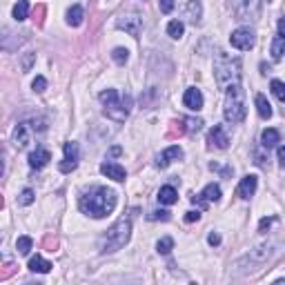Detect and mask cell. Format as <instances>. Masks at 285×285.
I'll list each match as a JSON object with an SVG mask.
<instances>
[{
    "label": "cell",
    "mask_w": 285,
    "mask_h": 285,
    "mask_svg": "<svg viewBox=\"0 0 285 285\" xmlns=\"http://www.w3.org/2000/svg\"><path fill=\"white\" fill-rule=\"evenodd\" d=\"M80 212L94 218H105L116 207V194L107 187H89L78 201Z\"/></svg>",
    "instance_id": "6da1fadb"
},
{
    "label": "cell",
    "mask_w": 285,
    "mask_h": 285,
    "mask_svg": "<svg viewBox=\"0 0 285 285\" xmlns=\"http://www.w3.org/2000/svg\"><path fill=\"white\" fill-rule=\"evenodd\" d=\"M214 78H216L218 89H230L234 85H241V60L232 58L225 52H216L214 58Z\"/></svg>",
    "instance_id": "7a4b0ae2"
},
{
    "label": "cell",
    "mask_w": 285,
    "mask_h": 285,
    "mask_svg": "<svg viewBox=\"0 0 285 285\" xmlns=\"http://www.w3.org/2000/svg\"><path fill=\"white\" fill-rule=\"evenodd\" d=\"M130 234H131V221L127 216L118 218L114 225L107 230L105 234L101 236V243H98V250L103 254H109V252H116L130 241Z\"/></svg>",
    "instance_id": "3957f363"
},
{
    "label": "cell",
    "mask_w": 285,
    "mask_h": 285,
    "mask_svg": "<svg viewBox=\"0 0 285 285\" xmlns=\"http://www.w3.org/2000/svg\"><path fill=\"white\" fill-rule=\"evenodd\" d=\"M227 96H225V105H223V116H225L227 123H243L245 121V114H247V107H245V92H243L241 85H234V87L225 89Z\"/></svg>",
    "instance_id": "277c9868"
},
{
    "label": "cell",
    "mask_w": 285,
    "mask_h": 285,
    "mask_svg": "<svg viewBox=\"0 0 285 285\" xmlns=\"http://www.w3.org/2000/svg\"><path fill=\"white\" fill-rule=\"evenodd\" d=\"M101 103L105 105V114L114 121L123 123L130 114V105H131V98L130 96H118L116 89H105L101 92Z\"/></svg>",
    "instance_id": "5b68a950"
},
{
    "label": "cell",
    "mask_w": 285,
    "mask_h": 285,
    "mask_svg": "<svg viewBox=\"0 0 285 285\" xmlns=\"http://www.w3.org/2000/svg\"><path fill=\"white\" fill-rule=\"evenodd\" d=\"M116 27L118 29H125L130 36H138L140 31H143V18H140V14H136V11H130V14H123L121 18L116 20Z\"/></svg>",
    "instance_id": "8992f818"
},
{
    "label": "cell",
    "mask_w": 285,
    "mask_h": 285,
    "mask_svg": "<svg viewBox=\"0 0 285 285\" xmlns=\"http://www.w3.org/2000/svg\"><path fill=\"white\" fill-rule=\"evenodd\" d=\"M230 43H232V47L236 49H252L256 43V36L252 29H247V27H238L236 31H232V36H230Z\"/></svg>",
    "instance_id": "52a82bcc"
},
{
    "label": "cell",
    "mask_w": 285,
    "mask_h": 285,
    "mask_svg": "<svg viewBox=\"0 0 285 285\" xmlns=\"http://www.w3.org/2000/svg\"><path fill=\"white\" fill-rule=\"evenodd\" d=\"M63 152H65V160L60 163V172L69 174V172H74L78 167V143H72V140L65 143Z\"/></svg>",
    "instance_id": "ba28073f"
},
{
    "label": "cell",
    "mask_w": 285,
    "mask_h": 285,
    "mask_svg": "<svg viewBox=\"0 0 285 285\" xmlns=\"http://www.w3.org/2000/svg\"><path fill=\"white\" fill-rule=\"evenodd\" d=\"M236 11L245 20H259V2L256 0H236Z\"/></svg>",
    "instance_id": "9c48e42d"
},
{
    "label": "cell",
    "mask_w": 285,
    "mask_h": 285,
    "mask_svg": "<svg viewBox=\"0 0 285 285\" xmlns=\"http://www.w3.org/2000/svg\"><path fill=\"white\" fill-rule=\"evenodd\" d=\"M101 172L107 176V179H111V181H125L127 179L125 167H123V165H118V163H114V160H105V163L101 165Z\"/></svg>",
    "instance_id": "30bf717a"
},
{
    "label": "cell",
    "mask_w": 285,
    "mask_h": 285,
    "mask_svg": "<svg viewBox=\"0 0 285 285\" xmlns=\"http://www.w3.org/2000/svg\"><path fill=\"white\" fill-rule=\"evenodd\" d=\"M207 143L212 147H218V150H225L227 145H230V138H227V134H225V130H223L221 125H214L212 130H209V134H207Z\"/></svg>",
    "instance_id": "8fae6325"
},
{
    "label": "cell",
    "mask_w": 285,
    "mask_h": 285,
    "mask_svg": "<svg viewBox=\"0 0 285 285\" xmlns=\"http://www.w3.org/2000/svg\"><path fill=\"white\" fill-rule=\"evenodd\" d=\"M181 156H183V150H181L179 145L167 147V150H165L163 154H158V158H156V167H160V169L169 167V165L174 163V160H179Z\"/></svg>",
    "instance_id": "7c38bea8"
},
{
    "label": "cell",
    "mask_w": 285,
    "mask_h": 285,
    "mask_svg": "<svg viewBox=\"0 0 285 285\" xmlns=\"http://www.w3.org/2000/svg\"><path fill=\"white\" fill-rule=\"evenodd\" d=\"M183 103H185V107H187V109H194V111L203 109V94H201V89H196V87L185 89Z\"/></svg>",
    "instance_id": "4fadbf2b"
},
{
    "label": "cell",
    "mask_w": 285,
    "mask_h": 285,
    "mask_svg": "<svg viewBox=\"0 0 285 285\" xmlns=\"http://www.w3.org/2000/svg\"><path fill=\"white\" fill-rule=\"evenodd\" d=\"M256 185H259V179H256L254 174H247L245 179L238 183V196L241 198H252L254 196V192H256Z\"/></svg>",
    "instance_id": "5bb4252c"
},
{
    "label": "cell",
    "mask_w": 285,
    "mask_h": 285,
    "mask_svg": "<svg viewBox=\"0 0 285 285\" xmlns=\"http://www.w3.org/2000/svg\"><path fill=\"white\" fill-rule=\"evenodd\" d=\"M52 160V154H49L45 147H36L34 152L29 154V167H34V169H43L45 165Z\"/></svg>",
    "instance_id": "9a60e30c"
},
{
    "label": "cell",
    "mask_w": 285,
    "mask_h": 285,
    "mask_svg": "<svg viewBox=\"0 0 285 285\" xmlns=\"http://www.w3.org/2000/svg\"><path fill=\"white\" fill-rule=\"evenodd\" d=\"M179 201V192H176L172 185H165L158 189V203L160 205H174Z\"/></svg>",
    "instance_id": "2e32d148"
},
{
    "label": "cell",
    "mask_w": 285,
    "mask_h": 285,
    "mask_svg": "<svg viewBox=\"0 0 285 285\" xmlns=\"http://www.w3.org/2000/svg\"><path fill=\"white\" fill-rule=\"evenodd\" d=\"M281 143V134H279V130H263V134H261V145L265 147V150H270V147H276Z\"/></svg>",
    "instance_id": "e0dca14e"
},
{
    "label": "cell",
    "mask_w": 285,
    "mask_h": 285,
    "mask_svg": "<svg viewBox=\"0 0 285 285\" xmlns=\"http://www.w3.org/2000/svg\"><path fill=\"white\" fill-rule=\"evenodd\" d=\"M52 267H53L52 263L45 261L43 256H38V254L29 259V270H31V272H38V274H47V272L52 270Z\"/></svg>",
    "instance_id": "ac0fdd59"
},
{
    "label": "cell",
    "mask_w": 285,
    "mask_h": 285,
    "mask_svg": "<svg viewBox=\"0 0 285 285\" xmlns=\"http://www.w3.org/2000/svg\"><path fill=\"white\" fill-rule=\"evenodd\" d=\"M14 145L18 147V150L29 145V134H27V125H25V123L14 130Z\"/></svg>",
    "instance_id": "d6986e66"
},
{
    "label": "cell",
    "mask_w": 285,
    "mask_h": 285,
    "mask_svg": "<svg viewBox=\"0 0 285 285\" xmlns=\"http://www.w3.org/2000/svg\"><path fill=\"white\" fill-rule=\"evenodd\" d=\"M254 101H256V109H259V116L265 118V121H267V118H272V105L267 103V98L263 96V94H256Z\"/></svg>",
    "instance_id": "ffe728a7"
},
{
    "label": "cell",
    "mask_w": 285,
    "mask_h": 285,
    "mask_svg": "<svg viewBox=\"0 0 285 285\" xmlns=\"http://www.w3.org/2000/svg\"><path fill=\"white\" fill-rule=\"evenodd\" d=\"M218 198H221V187L214 183H209L203 192L198 194V201H218Z\"/></svg>",
    "instance_id": "44dd1931"
},
{
    "label": "cell",
    "mask_w": 285,
    "mask_h": 285,
    "mask_svg": "<svg viewBox=\"0 0 285 285\" xmlns=\"http://www.w3.org/2000/svg\"><path fill=\"white\" fill-rule=\"evenodd\" d=\"M27 14H29V2H27V0H18V2H16V5H14V11H11L14 20L23 23V20L27 18Z\"/></svg>",
    "instance_id": "7402d4cb"
},
{
    "label": "cell",
    "mask_w": 285,
    "mask_h": 285,
    "mask_svg": "<svg viewBox=\"0 0 285 285\" xmlns=\"http://www.w3.org/2000/svg\"><path fill=\"white\" fill-rule=\"evenodd\" d=\"M82 18H85V11H82L80 5H74L72 9L67 11V23L72 25V27H78V25L82 23Z\"/></svg>",
    "instance_id": "603a6c76"
},
{
    "label": "cell",
    "mask_w": 285,
    "mask_h": 285,
    "mask_svg": "<svg viewBox=\"0 0 285 285\" xmlns=\"http://www.w3.org/2000/svg\"><path fill=\"white\" fill-rule=\"evenodd\" d=\"M283 52H285V38L276 36L274 43H272V58H274V60H281V58H283Z\"/></svg>",
    "instance_id": "cb8c5ba5"
},
{
    "label": "cell",
    "mask_w": 285,
    "mask_h": 285,
    "mask_svg": "<svg viewBox=\"0 0 285 285\" xmlns=\"http://www.w3.org/2000/svg\"><path fill=\"white\" fill-rule=\"evenodd\" d=\"M185 31V25L181 23V20H172V23L167 25V34L172 36V38H181Z\"/></svg>",
    "instance_id": "d4e9b609"
},
{
    "label": "cell",
    "mask_w": 285,
    "mask_h": 285,
    "mask_svg": "<svg viewBox=\"0 0 285 285\" xmlns=\"http://www.w3.org/2000/svg\"><path fill=\"white\" fill-rule=\"evenodd\" d=\"M172 247H174V238H169V236L160 238V241L156 243V250H158V254H169V252H172Z\"/></svg>",
    "instance_id": "484cf974"
},
{
    "label": "cell",
    "mask_w": 285,
    "mask_h": 285,
    "mask_svg": "<svg viewBox=\"0 0 285 285\" xmlns=\"http://www.w3.org/2000/svg\"><path fill=\"white\" fill-rule=\"evenodd\" d=\"M31 245H34V241H31L29 236H20V238H18V243H16V247H18L20 254H29Z\"/></svg>",
    "instance_id": "4316f807"
},
{
    "label": "cell",
    "mask_w": 285,
    "mask_h": 285,
    "mask_svg": "<svg viewBox=\"0 0 285 285\" xmlns=\"http://www.w3.org/2000/svg\"><path fill=\"white\" fill-rule=\"evenodd\" d=\"M270 87H272V94H274V96L283 103L285 101V85H283V82H281V80H272Z\"/></svg>",
    "instance_id": "83f0119b"
},
{
    "label": "cell",
    "mask_w": 285,
    "mask_h": 285,
    "mask_svg": "<svg viewBox=\"0 0 285 285\" xmlns=\"http://www.w3.org/2000/svg\"><path fill=\"white\" fill-rule=\"evenodd\" d=\"M111 58L116 60L118 65H123V63H127V58H130V52H127L125 47H116L114 53H111Z\"/></svg>",
    "instance_id": "f1b7e54d"
},
{
    "label": "cell",
    "mask_w": 285,
    "mask_h": 285,
    "mask_svg": "<svg viewBox=\"0 0 285 285\" xmlns=\"http://www.w3.org/2000/svg\"><path fill=\"white\" fill-rule=\"evenodd\" d=\"M18 201H20V205H31V203H34V189H29V187L23 189Z\"/></svg>",
    "instance_id": "f546056e"
},
{
    "label": "cell",
    "mask_w": 285,
    "mask_h": 285,
    "mask_svg": "<svg viewBox=\"0 0 285 285\" xmlns=\"http://www.w3.org/2000/svg\"><path fill=\"white\" fill-rule=\"evenodd\" d=\"M31 87H34L36 94H43L45 89H47V80H45L43 76H36V80H34V85H31Z\"/></svg>",
    "instance_id": "4dcf8cb0"
},
{
    "label": "cell",
    "mask_w": 285,
    "mask_h": 285,
    "mask_svg": "<svg viewBox=\"0 0 285 285\" xmlns=\"http://www.w3.org/2000/svg\"><path fill=\"white\" fill-rule=\"evenodd\" d=\"M150 221H169V212H165V209H156V212L150 214Z\"/></svg>",
    "instance_id": "1f68e13d"
},
{
    "label": "cell",
    "mask_w": 285,
    "mask_h": 285,
    "mask_svg": "<svg viewBox=\"0 0 285 285\" xmlns=\"http://www.w3.org/2000/svg\"><path fill=\"white\" fill-rule=\"evenodd\" d=\"M172 9H174V0H160V11L163 14H169Z\"/></svg>",
    "instance_id": "d6a6232c"
},
{
    "label": "cell",
    "mask_w": 285,
    "mask_h": 285,
    "mask_svg": "<svg viewBox=\"0 0 285 285\" xmlns=\"http://www.w3.org/2000/svg\"><path fill=\"white\" fill-rule=\"evenodd\" d=\"M185 123H187V130L189 131H198V130H201V125H203V121H192V118H187Z\"/></svg>",
    "instance_id": "836d02e7"
},
{
    "label": "cell",
    "mask_w": 285,
    "mask_h": 285,
    "mask_svg": "<svg viewBox=\"0 0 285 285\" xmlns=\"http://www.w3.org/2000/svg\"><path fill=\"white\" fill-rule=\"evenodd\" d=\"M198 218H201V212H198V209H196V212L192 209V212L185 214V221H187V223H194V221H198Z\"/></svg>",
    "instance_id": "e575fe53"
},
{
    "label": "cell",
    "mask_w": 285,
    "mask_h": 285,
    "mask_svg": "<svg viewBox=\"0 0 285 285\" xmlns=\"http://www.w3.org/2000/svg\"><path fill=\"white\" fill-rule=\"evenodd\" d=\"M274 221H276L274 216H270V218H263V221H261V225H259V230H261V232H265V230H267V227H270V225H272V223H274Z\"/></svg>",
    "instance_id": "d590c367"
},
{
    "label": "cell",
    "mask_w": 285,
    "mask_h": 285,
    "mask_svg": "<svg viewBox=\"0 0 285 285\" xmlns=\"http://www.w3.org/2000/svg\"><path fill=\"white\" fill-rule=\"evenodd\" d=\"M207 241H209V245H218V243H221V236H218V234H209Z\"/></svg>",
    "instance_id": "8d00e7d4"
},
{
    "label": "cell",
    "mask_w": 285,
    "mask_h": 285,
    "mask_svg": "<svg viewBox=\"0 0 285 285\" xmlns=\"http://www.w3.org/2000/svg\"><path fill=\"white\" fill-rule=\"evenodd\" d=\"M279 163L285 165V147L283 145H279Z\"/></svg>",
    "instance_id": "74e56055"
},
{
    "label": "cell",
    "mask_w": 285,
    "mask_h": 285,
    "mask_svg": "<svg viewBox=\"0 0 285 285\" xmlns=\"http://www.w3.org/2000/svg\"><path fill=\"white\" fill-rule=\"evenodd\" d=\"M279 36H281V38H285V23H283V18L279 20Z\"/></svg>",
    "instance_id": "f35d334b"
},
{
    "label": "cell",
    "mask_w": 285,
    "mask_h": 285,
    "mask_svg": "<svg viewBox=\"0 0 285 285\" xmlns=\"http://www.w3.org/2000/svg\"><path fill=\"white\" fill-rule=\"evenodd\" d=\"M0 174H2V160H0Z\"/></svg>",
    "instance_id": "ab89813d"
},
{
    "label": "cell",
    "mask_w": 285,
    "mask_h": 285,
    "mask_svg": "<svg viewBox=\"0 0 285 285\" xmlns=\"http://www.w3.org/2000/svg\"><path fill=\"white\" fill-rule=\"evenodd\" d=\"M0 207H2V198H0Z\"/></svg>",
    "instance_id": "60d3db41"
},
{
    "label": "cell",
    "mask_w": 285,
    "mask_h": 285,
    "mask_svg": "<svg viewBox=\"0 0 285 285\" xmlns=\"http://www.w3.org/2000/svg\"><path fill=\"white\" fill-rule=\"evenodd\" d=\"M265 2H272V0H265Z\"/></svg>",
    "instance_id": "b9f144b4"
}]
</instances>
